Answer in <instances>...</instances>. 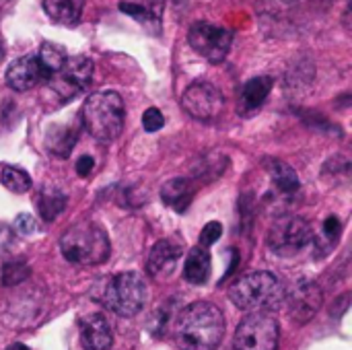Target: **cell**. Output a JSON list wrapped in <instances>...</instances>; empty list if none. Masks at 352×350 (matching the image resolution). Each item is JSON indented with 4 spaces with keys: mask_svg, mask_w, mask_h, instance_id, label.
Here are the masks:
<instances>
[{
    "mask_svg": "<svg viewBox=\"0 0 352 350\" xmlns=\"http://www.w3.org/2000/svg\"><path fill=\"white\" fill-rule=\"evenodd\" d=\"M266 171H268V175L272 177V182L276 184V188L280 192H285V194L299 192V188H301L299 175L289 163H285L280 159H268L266 161Z\"/></svg>",
    "mask_w": 352,
    "mask_h": 350,
    "instance_id": "21",
    "label": "cell"
},
{
    "mask_svg": "<svg viewBox=\"0 0 352 350\" xmlns=\"http://www.w3.org/2000/svg\"><path fill=\"white\" fill-rule=\"evenodd\" d=\"M182 107L198 122H214L225 111V95L212 83L196 80L184 91Z\"/></svg>",
    "mask_w": 352,
    "mask_h": 350,
    "instance_id": "8",
    "label": "cell"
},
{
    "mask_svg": "<svg viewBox=\"0 0 352 350\" xmlns=\"http://www.w3.org/2000/svg\"><path fill=\"white\" fill-rule=\"evenodd\" d=\"M223 235V225L217 221H210L208 225H204L202 233H200V245L202 248H210L212 243H217Z\"/></svg>",
    "mask_w": 352,
    "mask_h": 350,
    "instance_id": "27",
    "label": "cell"
},
{
    "mask_svg": "<svg viewBox=\"0 0 352 350\" xmlns=\"http://www.w3.org/2000/svg\"><path fill=\"white\" fill-rule=\"evenodd\" d=\"M120 10H124V12H128V14H132L134 19H140V21H146V19H153L151 17V12L144 8V6H140V4H132V2H122L120 4Z\"/></svg>",
    "mask_w": 352,
    "mask_h": 350,
    "instance_id": "29",
    "label": "cell"
},
{
    "mask_svg": "<svg viewBox=\"0 0 352 350\" xmlns=\"http://www.w3.org/2000/svg\"><path fill=\"white\" fill-rule=\"evenodd\" d=\"M29 266L21 260H14V262H6L2 266V274H0V281H2V287H16L21 285L23 281H27L29 276Z\"/></svg>",
    "mask_w": 352,
    "mask_h": 350,
    "instance_id": "24",
    "label": "cell"
},
{
    "mask_svg": "<svg viewBox=\"0 0 352 350\" xmlns=\"http://www.w3.org/2000/svg\"><path fill=\"white\" fill-rule=\"evenodd\" d=\"M146 297V283L136 272L113 274L99 291V301L120 318H134L138 311H142Z\"/></svg>",
    "mask_w": 352,
    "mask_h": 350,
    "instance_id": "5",
    "label": "cell"
},
{
    "mask_svg": "<svg viewBox=\"0 0 352 350\" xmlns=\"http://www.w3.org/2000/svg\"><path fill=\"white\" fill-rule=\"evenodd\" d=\"M6 350H29L25 344H12V347H8Z\"/></svg>",
    "mask_w": 352,
    "mask_h": 350,
    "instance_id": "31",
    "label": "cell"
},
{
    "mask_svg": "<svg viewBox=\"0 0 352 350\" xmlns=\"http://www.w3.org/2000/svg\"><path fill=\"white\" fill-rule=\"evenodd\" d=\"M272 91V78L270 76H256L252 80H248L241 89V97H239V105L241 111H256L258 107L264 105L266 97Z\"/></svg>",
    "mask_w": 352,
    "mask_h": 350,
    "instance_id": "18",
    "label": "cell"
},
{
    "mask_svg": "<svg viewBox=\"0 0 352 350\" xmlns=\"http://www.w3.org/2000/svg\"><path fill=\"white\" fill-rule=\"evenodd\" d=\"M194 194H196V188H194L192 179H188V177H173V179L165 182L161 188V200L177 212L188 210Z\"/></svg>",
    "mask_w": 352,
    "mask_h": 350,
    "instance_id": "16",
    "label": "cell"
},
{
    "mask_svg": "<svg viewBox=\"0 0 352 350\" xmlns=\"http://www.w3.org/2000/svg\"><path fill=\"white\" fill-rule=\"evenodd\" d=\"M0 182L12 194H25L33 186L31 175L25 169H19V167H4L2 173H0Z\"/></svg>",
    "mask_w": 352,
    "mask_h": 350,
    "instance_id": "23",
    "label": "cell"
},
{
    "mask_svg": "<svg viewBox=\"0 0 352 350\" xmlns=\"http://www.w3.org/2000/svg\"><path fill=\"white\" fill-rule=\"evenodd\" d=\"M225 334L223 311L208 301L188 305L175 324V342L182 350H217Z\"/></svg>",
    "mask_w": 352,
    "mask_h": 350,
    "instance_id": "1",
    "label": "cell"
},
{
    "mask_svg": "<svg viewBox=\"0 0 352 350\" xmlns=\"http://www.w3.org/2000/svg\"><path fill=\"white\" fill-rule=\"evenodd\" d=\"M93 80V62L87 56L66 58L60 70L47 76L50 87L60 99H70L82 93Z\"/></svg>",
    "mask_w": 352,
    "mask_h": 350,
    "instance_id": "10",
    "label": "cell"
},
{
    "mask_svg": "<svg viewBox=\"0 0 352 350\" xmlns=\"http://www.w3.org/2000/svg\"><path fill=\"white\" fill-rule=\"evenodd\" d=\"M126 107L116 91H97L87 97L80 109L85 130L99 142H113L124 130Z\"/></svg>",
    "mask_w": 352,
    "mask_h": 350,
    "instance_id": "3",
    "label": "cell"
},
{
    "mask_svg": "<svg viewBox=\"0 0 352 350\" xmlns=\"http://www.w3.org/2000/svg\"><path fill=\"white\" fill-rule=\"evenodd\" d=\"M6 85L12 91H29L31 87H35L39 80H45L43 70L39 66V60L35 54H27L21 56L16 60H12L6 68Z\"/></svg>",
    "mask_w": 352,
    "mask_h": 350,
    "instance_id": "12",
    "label": "cell"
},
{
    "mask_svg": "<svg viewBox=\"0 0 352 350\" xmlns=\"http://www.w3.org/2000/svg\"><path fill=\"white\" fill-rule=\"evenodd\" d=\"M235 350H278V324L270 314H248L235 330Z\"/></svg>",
    "mask_w": 352,
    "mask_h": 350,
    "instance_id": "6",
    "label": "cell"
},
{
    "mask_svg": "<svg viewBox=\"0 0 352 350\" xmlns=\"http://www.w3.org/2000/svg\"><path fill=\"white\" fill-rule=\"evenodd\" d=\"M314 239L311 225L301 217H280L268 231V248L276 256L291 258L305 250Z\"/></svg>",
    "mask_w": 352,
    "mask_h": 350,
    "instance_id": "7",
    "label": "cell"
},
{
    "mask_svg": "<svg viewBox=\"0 0 352 350\" xmlns=\"http://www.w3.org/2000/svg\"><path fill=\"white\" fill-rule=\"evenodd\" d=\"M109 237L103 227L91 221L68 227L60 237V252L70 264L97 266L109 258Z\"/></svg>",
    "mask_w": 352,
    "mask_h": 350,
    "instance_id": "4",
    "label": "cell"
},
{
    "mask_svg": "<svg viewBox=\"0 0 352 350\" xmlns=\"http://www.w3.org/2000/svg\"><path fill=\"white\" fill-rule=\"evenodd\" d=\"M188 43L204 60H208L212 64H221L227 58L229 50H231L233 35L225 27H219V25L200 21V23H194L190 27Z\"/></svg>",
    "mask_w": 352,
    "mask_h": 350,
    "instance_id": "9",
    "label": "cell"
},
{
    "mask_svg": "<svg viewBox=\"0 0 352 350\" xmlns=\"http://www.w3.org/2000/svg\"><path fill=\"white\" fill-rule=\"evenodd\" d=\"M80 342L85 350H109L113 342L111 326L105 316L91 314L80 322Z\"/></svg>",
    "mask_w": 352,
    "mask_h": 350,
    "instance_id": "14",
    "label": "cell"
},
{
    "mask_svg": "<svg viewBox=\"0 0 352 350\" xmlns=\"http://www.w3.org/2000/svg\"><path fill=\"white\" fill-rule=\"evenodd\" d=\"M35 208L39 212V219L50 223L56 217H60V212L66 208V196L50 186H43L37 194H35Z\"/></svg>",
    "mask_w": 352,
    "mask_h": 350,
    "instance_id": "20",
    "label": "cell"
},
{
    "mask_svg": "<svg viewBox=\"0 0 352 350\" xmlns=\"http://www.w3.org/2000/svg\"><path fill=\"white\" fill-rule=\"evenodd\" d=\"M142 126L146 132H157L165 126V118L161 113V109L157 107H148L144 113H142Z\"/></svg>",
    "mask_w": 352,
    "mask_h": 350,
    "instance_id": "26",
    "label": "cell"
},
{
    "mask_svg": "<svg viewBox=\"0 0 352 350\" xmlns=\"http://www.w3.org/2000/svg\"><path fill=\"white\" fill-rule=\"evenodd\" d=\"M285 295L287 289L283 287L278 276L266 270L243 274L229 289V299L233 301V305L248 314L276 311L285 303Z\"/></svg>",
    "mask_w": 352,
    "mask_h": 350,
    "instance_id": "2",
    "label": "cell"
},
{
    "mask_svg": "<svg viewBox=\"0 0 352 350\" xmlns=\"http://www.w3.org/2000/svg\"><path fill=\"white\" fill-rule=\"evenodd\" d=\"M35 56H37V60H39V66H41V70H43L45 80H47L50 74H54L56 70H60V66H62L64 60L68 58L62 45H56V43H50V41L41 43V47H39V52H37Z\"/></svg>",
    "mask_w": 352,
    "mask_h": 350,
    "instance_id": "22",
    "label": "cell"
},
{
    "mask_svg": "<svg viewBox=\"0 0 352 350\" xmlns=\"http://www.w3.org/2000/svg\"><path fill=\"white\" fill-rule=\"evenodd\" d=\"M93 165H95L93 157L82 155V157H78V161H76V173H78L80 177H89V173L93 171Z\"/></svg>",
    "mask_w": 352,
    "mask_h": 350,
    "instance_id": "30",
    "label": "cell"
},
{
    "mask_svg": "<svg viewBox=\"0 0 352 350\" xmlns=\"http://www.w3.org/2000/svg\"><path fill=\"white\" fill-rule=\"evenodd\" d=\"M340 231H342V223H340V219L334 217V215L328 217V219L324 221V225H322V237H324L330 245H334V243L338 241Z\"/></svg>",
    "mask_w": 352,
    "mask_h": 350,
    "instance_id": "25",
    "label": "cell"
},
{
    "mask_svg": "<svg viewBox=\"0 0 352 350\" xmlns=\"http://www.w3.org/2000/svg\"><path fill=\"white\" fill-rule=\"evenodd\" d=\"M287 303H289V311L291 316L299 322L305 324L309 322L318 309L322 307V289L314 283V281H299L287 295H285Z\"/></svg>",
    "mask_w": 352,
    "mask_h": 350,
    "instance_id": "11",
    "label": "cell"
},
{
    "mask_svg": "<svg viewBox=\"0 0 352 350\" xmlns=\"http://www.w3.org/2000/svg\"><path fill=\"white\" fill-rule=\"evenodd\" d=\"M76 140H78L76 124H70V122L68 124H56L45 134V149L50 151L52 157L66 159V157H70Z\"/></svg>",
    "mask_w": 352,
    "mask_h": 350,
    "instance_id": "15",
    "label": "cell"
},
{
    "mask_svg": "<svg viewBox=\"0 0 352 350\" xmlns=\"http://www.w3.org/2000/svg\"><path fill=\"white\" fill-rule=\"evenodd\" d=\"M14 229H16L21 235H31V233L37 231V221H35V217H31V215H19V217L14 219Z\"/></svg>",
    "mask_w": 352,
    "mask_h": 350,
    "instance_id": "28",
    "label": "cell"
},
{
    "mask_svg": "<svg viewBox=\"0 0 352 350\" xmlns=\"http://www.w3.org/2000/svg\"><path fill=\"white\" fill-rule=\"evenodd\" d=\"M85 8V0H43L45 14L58 25H76Z\"/></svg>",
    "mask_w": 352,
    "mask_h": 350,
    "instance_id": "19",
    "label": "cell"
},
{
    "mask_svg": "<svg viewBox=\"0 0 352 350\" xmlns=\"http://www.w3.org/2000/svg\"><path fill=\"white\" fill-rule=\"evenodd\" d=\"M212 272V260L206 248H194L190 250L184 266V278L190 285H206Z\"/></svg>",
    "mask_w": 352,
    "mask_h": 350,
    "instance_id": "17",
    "label": "cell"
},
{
    "mask_svg": "<svg viewBox=\"0 0 352 350\" xmlns=\"http://www.w3.org/2000/svg\"><path fill=\"white\" fill-rule=\"evenodd\" d=\"M184 250L177 241L173 239H161L153 245L148 260H146V270L151 276L155 278H165L169 274H173L179 258H182Z\"/></svg>",
    "mask_w": 352,
    "mask_h": 350,
    "instance_id": "13",
    "label": "cell"
}]
</instances>
